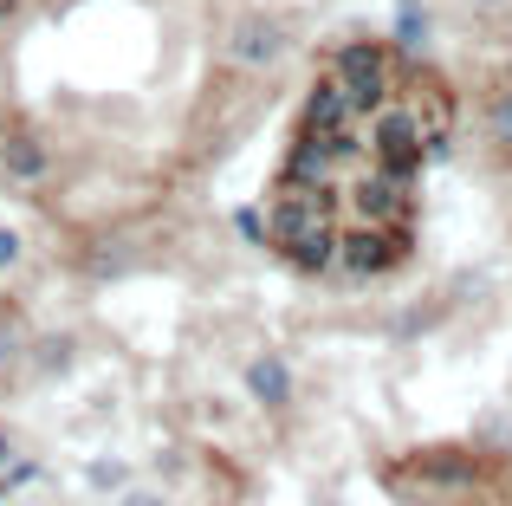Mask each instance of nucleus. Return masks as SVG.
<instances>
[{
	"instance_id": "nucleus-1",
	"label": "nucleus",
	"mask_w": 512,
	"mask_h": 506,
	"mask_svg": "<svg viewBox=\"0 0 512 506\" xmlns=\"http://www.w3.org/2000/svg\"><path fill=\"white\" fill-rule=\"evenodd\" d=\"M260 234H266V247L286 253L292 266H305V273H325V266H331V247H338V195L318 189V182L279 176L273 195H266Z\"/></svg>"
},
{
	"instance_id": "nucleus-2",
	"label": "nucleus",
	"mask_w": 512,
	"mask_h": 506,
	"mask_svg": "<svg viewBox=\"0 0 512 506\" xmlns=\"http://www.w3.org/2000/svg\"><path fill=\"white\" fill-rule=\"evenodd\" d=\"M493 130H500V137L512 143V91H506V98H500V104H493Z\"/></svg>"
}]
</instances>
